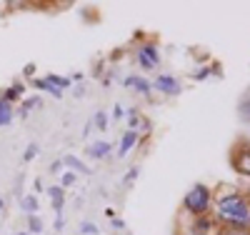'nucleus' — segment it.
<instances>
[{"label": "nucleus", "mask_w": 250, "mask_h": 235, "mask_svg": "<svg viewBox=\"0 0 250 235\" xmlns=\"http://www.w3.org/2000/svg\"><path fill=\"white\" fill-rule=\"evenodd\" d=\"M215 220L233 228V230H250V200L240 193H228L215 200Z\"/></svg>", "instance_id": "1"}, {"label": "nucleus", "mask_w": 250, "mask_h": 235, "mask_svg": "<svg viewBox=\"0 0 250 235\" xmlns=\"http://www.w3.org/2000/svg\"><path fill=\"white\" fill-rule=\"evenodd\" d=\"M210 208H213V193H210V188L203 185V183L193 185V188L185 193V198H183V210L188 213V215L205 218Z\"/></svg>", "instance_id": "2"}, {"label": "nucleus", "mask_w": 250, "mask_h": 235, "mask_svg": "<svg viewBox=\"0 0 250 235\" xmlns=\"http://www.w3.org/2000/svg\"><path fill=\"white\" fill-rule=\"evenodd\" d=\"M135 58H138L143 70H153V68L160 65V48L155 43H140L138 50H135Z\"/></svg>", "instance_id": "3"}, {"label": "nucleus", "mask_w": 250, "mask_h": 235, "mask_svg": "<svg viewBox=\"0 0 250 235\" xmlns=\"http://www.w3.org/2000/svg\"><path fill=\"white\" fill-rule=\"evenodd\" d=\"M153 90L163 93V95H178L183 90V85L175 75H168V73H160L155 80H153Z\"/></svg>", "instance_id": "4"}, {"label": "nucleus", "mask_w": 250, "mask_h": 235, "mask_svg": "<svg viewBox=\"0 0 250 235\" xmlns=\"http://www.w3.org/2000/svg\"><path fill=\"white\" fill-rule=\"evenodd\" d=\"M233 168L238 170L240 175L250 178V145H243L233 153Z\"/></svg>", "instance_id": "5"}, {"label": "nucleus", "mask_w": 250, "mask_h": 235, "mask_svg": "<svg viewBox=\"0 0 250 235\" xmlns=\"http://www.w3.org/2000/svg\"><path fill=\"white\" fill-rule=\"evenodd\" d=\"M125 88H133L135 93H140L145 98L153 95V83L148 78H143V75H128L125 78Z\"/></svg>", "instance_id": "6"}, {"label": "nucleus", "mask_w": 250, "mask_h": 235, "mask_svg": "<svg viewBox=\"0 0 250 235\" xmlns=\"http://www.w3.org/2000/svg\"><path fill=\"white\" fill-rule=\"evenodd\" d=\"M140 143V135H138V130H125L123 135H120V145H118V155L120 158H125L133 148Z\"/></svg>", "instance_id": "7"}, {"label": "nucleus", "mask_w": 250, "mask_h": 235, "mask_svg": "<svg viewBox=\"0 0 250 235\" xmlns=\"http://www.w3.org/2000/svg\"><path fill=\"white\" fill-rule=\"evenodd\" d=\"M110 150H113V145H110L108 140H95V143L88 145L85 155H88V158H95V160H103V158L110 155Z\"/></svg>", "instance_id": "8"}, {"label": "nucleus", "mask_w": 250, "mask_h": 235, "mask_svg": "<svg viewBox=\"0 0 250 235\" xmlns=\"http://www.w3.org/2000/svg\"><path fill=\"white\" fill-rule=\"evenodd\" d=\"M62 165H68V168H73V173L78 175V173H83V175H93V168L90 165H85L80 158H75V155H62Z\"/></svg>", "instance_id": "9"}, {"label": "nucleus", "mask_w": 250, "mask_h": 235, "mask_svg": "<svg viewBox=\"0 0 250 235\" xmlns=\"http://www.w3.org/2000/svg\"><path fill=\"white\" fill-rule=\"evenodd\" d=\"M48 195H50V200H53L55 215H60V213H62V205H65V190H62L60 185H53V188H48Z\"/></svg>", "instance_id": "10"}, {"label": "nucleus", "mask_w": 250, "mask_h": 235, "mask_svg": "<svg viewBox=\"0 0 250 235\" xmlns=\"http://www.w3.org/2000/svg\"><path fill=\"white\" fill-rule=\"evenodd\" d=\"M20 210H23L25 215H38V210H40L38 195H23L20 198Z\"/></svg>", "instance_id": "11"}, {"label": "nucleus", "mask_w": 250, "mask_h": 235, "mask_svg": "<svg viewBox=\"0 0 250 235\" xmlns=\"http://www.w3.org/2000/svg\"><path fill=\"white\" fill-rule=\"evenodd\" d=\"M33 88L45 90V93H50L53 98H62V90H60V88H55V85H53L48 78H35V80H33Z\"/></svg>", "instance_id": "12"}, {"label": "nucleus", "mask_w": 250, "mask_h": 235, "mask_svg": "<svg viewBox=\"0 0 250 235\" xmlns=\"http://www.w3.org/2000/svg\"><path fill=\"white\" fill-rule=\"evenodd\" d=\"M238 115H240L243 123L250 125V88L243 93V98H240V103H238Z\"/></svg>", "instance_id": "13"}, {"label": "nucleus", "mask_w": 250, "mask_h": 235, "mask_svg": "<svg viewBox=\"0 0 250 235\" xmlns=\"http://www.w3.org/2000/svg\"><path fill=\"white\" fill-rule=\"evenodd\" d=\"M13 115H15L13 103H8V100L0 98V128H3V125H10V123H13Z\"/></svg>", "instance_id": "14"}, {"label": "nucleus", "mask_w": 250, "mask_h": 235, "mask_svg": "<svg viewBox=\"0 0 250 235\" xmlns=\"http://www.w3.org/2000/svg\"><path fill=\"white\" fill-rule=\"evenodd\" d=\"M23 95H25V85H23V83H15V85H10V88L3 93V100L15 103V100H20Z\"/></svg>", "instance_id": "15"}, {"label": "nucleus", "mask_w": 250, "mask_h": 235, "mask_svg": "<svg viewBox=\"0 0 250 235\" xmlns=\"http://www.w3.org/2000/svg\"><path fill=\"white\" fill-rule=\"evenodd\" d=\"M28 233L30 235L43 233V218H40V215H28Z\"/></svg>", "instance_id": "16"}, {"label": "nucleus", "mask_w": 250, "mask_h": 235, "mask_svg": "<svg viewBox=\"0 0 250 235\" xmlns=\"http://www.w3.org/2000/svg\"><path fill=\"white\" fill-rule=\"evenodd\" d=\"M48 80L55 85V88H60V90H68L70 83H73L70 78H62V75H48Z\"/></svg>", "instance_id": "17"}, {"label": "nucleus", "mask_w": 250, "mask_h": 235, "mask_svg": "<svg viewBox=\"0 0 250 235\" xmlns=\"http://www.w3.org/2000/svg\"><path fill=\"white\" fill-rule=\"evenodd\" d=\"M35 105H40V98H35V95H33V98H25L23 105H20V115L25 118V115L30 113V108H35Z\"/></svg>", "instance_id": "18"}, {"label": "nucleus", "mask_w": 250, "mask_h": 235, "mask_svg": "<svg viewBox=\"0 0 250 235\" xmlns=\"http://www.w3.org/2000/svg\"><path fill=\"white\" fill-rule=\"evenodd\" d=\"M75 180H78V175L73 173V170H65V173H60V188H62V190L70 188Z\"/></svg>", "instance_id": "19"}, {"label": "nucleus", "mask_w": 250, "mask_h": 235, "mask_svg": "<svg viewBox=\"0 0 250 235\" xmlns=\"http://www.w3.org/2000/svg\"><path fill=\"white\" fill-rule=\"evenodd\" d=\"M93 128H98V130H108V115L105 113H95V118H93Z\"/></svg>", "instance_id": "20"}, {"label": "nucleus", "mask_w": 250, "mask_h": 235, "mask_svg": "<svg viewBox=\"0 0 250 235\" xmlns=\"http://www.w3.org/2000/svg\"><path fill=\"white\" fill-rule=\"evenodd\" d=\"M80 233H83V235H98V233H100V228H98L95 223L85 220V223H80Z\"/></svg>", "instance_id": "21"}, {"label": "nucleus", "mask_w": 250, "mask_h": 235, "mask_svg": "<svg viewBox=\"0 0 250 235\" xmlns=\"http://www.w3.org/2000/svg\"><path fill=\"white\" fill-rule=\"evenodd\" d=\"M40 153V148H38V143H30L28 148H25V153H23V160H33L35 155Z\"/></svg>", "instance_id": "22"}, {"label": "nucleus", "mask_w": 250, "mask_h": 235, "mask_svg": "<svg viewBox=\"0 0 250 235\" xmlns=\"http://www.w3.org/2000/svg\"><path fill=\"white\" fill-rule=\"evenodd\" d=\"M140 120H143V118H140V113H138L135 108H130V113H128V123H130V130H135Z\"/></svg>", "instance_id": "23"}, {"label": "nucleus", "mask_w": 250, "mask_h": 235, "mask_svg": "<svg viewBox=\"0 0 250 235\" xmlns=\"http://www.w3.org/2000/svg\"><path fill=\"white\" fill-rule=\"evenodd\" d=\"M50 173H65V165H62V158L50 163Z\"/></svg>", "instance_id": "24"}, {"label": "nucleus", "mask_w": 250, "mask_h": 235, "mask_svg": "<svg viewBox=\"0 0 250 235\" xmlns=\"http://www.w3.org/2000/svg\"><path fill=\"white\" fill-rule=\"evenodd\" d=\"M138 173H140V170H138V168H130V173H128V175H125V178H123V183H125V185H130V183H133V180L138 178Z\"/></svg>", "instance_id": "25"}, {"label": "nucleus", "mask_w": 250, "mask_h": 235, "mask_svg": "<svg viewBox=\"0 0 250 235\" xmlns=\"http://www.w3.org/2000/svg\"><path fill=\"white\" fill-rule=\"evenodd\" d=\"M210 73H213L210 68H198V73H193V78H195V80H205Z\"/></svg>", "instance_id": "26"}, {"label": "nucleus", "mask_w": 250, "mask_h": 235, "mask_svg": "<svg viewBox=\"0 0 250 235\" xmlns=\"http://www.w3.org/2000/svg\"><path fill=\"white\" fill-rule=\"evenodd\" d=\"M125 115H128V113H125V110H123V105L118 103V105H115V108H113V118H115V120H123Z\"/></svg>", "instance_id": "27"}, {"label": "nucleus", "mask_w": 250, "mask_h": 235, "mask_svg": "<svg viewBox=\"0 0 250 235\" xmlns=\"http://www.w3.org/2000/svg\"><path fill=\"white\" fill-rule=\"evenodd\" d=\"M62 225H65V220H62V215H55V230H62Z\"/></svg>", "instance_id": "28"}, {"label": "nucleus", "mask_w": 250, "mask_h": 235, "mask_svg": "<svg viewBox=\"0 0 250 235\" xmlns=\"http://www.w3.org/2000/svg\"><path fill=\"white\" fill-rule=\"evenodd\" d=\"M113 228H118V230H123V228H125V223H123V220H118V218H115V220H113Z\"/></svg>", "instance_id": "29"}, {"label": "nucleus", "mask_w": 250, "mask_h": 235, "mask_svg": "<svg viewBox=\"0 0 250 235\" xmlns=\"http://www.w3.org/2000/svg\"><path fill=\"white\" fill-rule=\"evenodd\" d=\"M33 73H35V65H33V63H30V65L25 68V75H33Z\"/></svg>", "instance_id": "30"}, {"label": "nucleus", "mask_w": 250, "mask_h": 235, "mask_svg": "<svg viewBox=\"0 0 250 235\" xmlns=\"http://www.w3.org/2000/svg\"><path fill=\"white\" fill-rule=\"evenodd\" d=\"M3 210H5V200H3V198H0V213H3Z\"/></svg>", "instance_id": "31"}, {"label": "nucleus", "mask_w": 250, "mask_h": 235, "mask_svg": "<svg viewBox=\"0 0 250 235\" xmlns=\"http://www.w3.org/2000/svg\"><path fill=\"white\" fill-rule=\"evenodd\" d=\"M235 235H250V230H248V233H240V230H235Z\"/></svg>", "instance_id": "32"}, {"label": "nucleus", "mask_w": 250, "mask_h": 235, "mask_svg": "<svg viewBox=\"0 0 250 235\" xmlns=\"http://www.w3.org/2000/svg\"><path fill=\"white\" fill-rule=\"evenodd\" d=\"M18 235H30V233H28V230H25V233H18Z\"/></svg>", "instance_id": "33"}]
</instances>
